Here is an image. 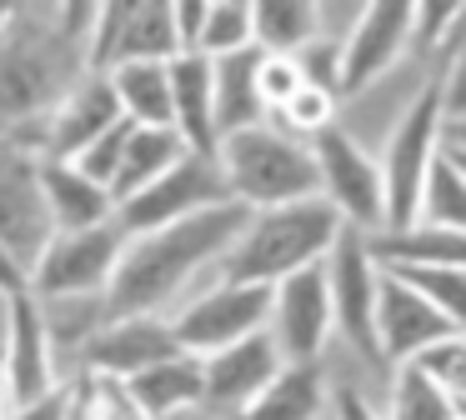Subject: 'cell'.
I'll use <instances>...</instances> for the list:
<instances>
[{
	"instance_id": "obj_1",
	"label": "cell",
	"mask_w": 466,
	"mask_h": 420,
	"mask_svg": "<svg viewBox=\"0 0 466 420\" xmlns=\"http://www.w3.org/2000/svg\"><path fill=\"white\" fill-rule=\"evenodd\" d=\"M101 5H15L0 35V145H41L61 100L91 75Z\"/></svg>"
},
{
	"instance_id": "obj_2",
	"label": "cell",
	"mask_w": 466,
	"mask_h": 420,
	"mask_svg": "<svg viewBox=\"0 0 466 420\" xmlns=\"http://www.w3.org/2000/svg\"><path fill=\"white\" fill-rule=\"evenodd\" d=\"M251 210L241 200L231 205L201 210V215L181 220V225L151 230V235L126 240L121 270H116V285L106 290L101 320H126V315H156L171 295H181L206 265H221L226 250L236 245V235L246 230Z\"/></svg>"
},
{
	"instance_id": "obj_3",
	"label": "cell",
	"mask_w": 466,
	"mask_h": 420,
	"mask_svg": "<svg viewBox=\"0 0 466 420\" xmlns=\"http://www.w3.org/2000/svg\"><path fill=\"white\" fill-rule=\"evenodd\" d=\"M341 230H346V220L326 195L276 205V210H251L246 230L236 235V245L221 260V280L276 290L281 280L301 275V270L326 265Z\"/></svg>"
},
{
	"instance_id": "obj_4",
	"label": "cell",
	"mask_w": 466,
	"mask_h": 420,
	"mask_svg": "<svg viewBox=\"0 0 466 420\" xmlns=\"http://www.w3.org/2000/svg\"><path fill=\"white\" fill-rule=\"evenodd\" d=\"M216 160H221V175L231 185V200H241L246 210H276L321 195V170H316L311 145L291 140L281 125L226 135Z\"/></svg>"
},
{
	"instance_id": "obj_5",
	"label": "cell",
	"mask_w": 466,
	"mask_h": 420,
	"mask_svg": "<svg viewBox=\"0 0 466 420\" xmlns=\"http://www.w3.org/2000/svg\"><path fill=\"white\" fill-rule=\"evenodd\" d=\"M446 155V105H441V75H431L416 100L401 110L396 130L381 150V180H386V230H411L426 200L436 160Z\"/></svg>"
},
{
	"instance_id": "obj_6",
	"label": "cell",
	"mask_w": 466,
	"mask_h": 420,
	"mask_svg": "<svg viewBox=\"0 0 466 420\" xmlns=\"http://www.w3.org/2000/svg\"><path fill=\"white\" fill-rule=\"evenodd\" d=\"M126 255V230L116 225H96V230H56L46 255L31 270V290L41 300H106V290L116 285V270Z\"/></svg>"
},
{
	"instance_id": "obj_7",
	"label": "cell",
	"mask_w": 466,
	"mask_h": 420,
	"mask_svg": "<svg viewBox=\"0 0 466 420\" xmlns=\"http://www.w3.org/2000/svg\"><path fill=\"white\" fill-rule=\"evenodd\" d=\"M186 55L176 30V0H106L91 30V75H111L141 60H176Z\"/></svg>"
},
{
	"instance_id": "obj_8",
	"label": "cell",
	"mask_w": 466,
	"mask_h": 420,
	"mask_svg": "<svg viewBox=\"0 0 466 420\" xmlns=\"http://www.w3.org/2000/svg\"><path fill=\"white\" fill-rule=\"evenodd\" d=\"M231 205V185L221 175V160L211 155H186L171 175H161L156 185H146L141 195L116 205V225L126 230V240L151 235V230L181 225V220L201 215V210Z\"/></svg>"
},
{
	"instance_id": "obj_9",
	"label": "cell",
	"mask_w": 466,
	"mask_h": 420,
	"mask_svg": "<svg viewBox=\"0 0 466 420\" xmlns=\"http://www.w3.org/2000/svg\"><path fill=\"white\" fill-rule=\"evenodd\" d=\"M326 285H331V310L336 330L361 350L366 360H381V340H376V305H381V260L371 250V235L356 225L341 230V240L326 255Z\"/></svg>"
},
{
	"instance_id": "obj_10",
	"label": "cell",
	"mask_w": 466,
	"mask_h": 420,
	"mask_svg": "<svg viewBox=\"0 0 466 420\" xmlns=\"http://www.w3.org/2000/svg\"><path fill=\"white\" fill-rule=\"evenodd\" d=\"M316 170H321V195L341 210L346 225L381 235L386 230V180H381V160H371L356 135H346L341 125L321 130L311 140Z\"/></svg>"
},
{
	"instance_id": "obj_11",
	"label": "cell",
	"mask_w": 466,
	"mask_h": 420,
	"mask_svg": "<svg viewBox=\"0 0 466 420\" xmlns=\"http://www.w3.org/2000/svg\"><path fill=\"white\" fill-rule=\"evenodd\" d=\"M176 340H181L186 355L206 360L226 345H241V340L271 330V290L266 285H236V280H221L216 290L196 295L181 315L171 320Z\"/></svg>"
},
{
	"instance_id": "obj_12",
	"label": "cell",
	"mask_w": 466,
	"mask_h": 420,
	"mask_svg": "<svg viewBox=\"0 0 466 420\" xmlns=\"http://www.w3.org/2000/svg\"><path fill=\"white\" fill-rule=\"evenodd\" d=\"M51 235L56 220L41 190V150L0 145V245L35 270Z\"/></svg>"
},
{
	"instance_id": "obj_13",
	"label": "cell",
	"mask_w": 466,
	"mask_h": 420,
	"mask_svg": "<svg viewBox=\"0 0 466 420\" xmlns=\"http://www.w3.org/2000/svg\"><path fill=\"white\" fill-rule=\"evenodd\" d=\"M331 335H336V310H331L326 265H311L271 290V340L286 365H321V350Z\"/></svg>"
},
{
	"instance_id": "obj_14",
	"label": "cell",
	"mask_w": 466,
	"mask_h": 420,
	"mask_svg": "<svg viewBox=\"0 0 466 420\" xmlns=\"http://www.w3.org/2000/svg\"><path fill=\"white\" fill-rule=\"evenodd\" d=\"M186 355L176 340L171 320L161 315H126V320H101L86 335V345L76 350L81 375H101V380H136L141 370L161 365V360Z\"/></svg>"
},
{
	"instance_id": "obj_15",
	"label": "cell",
	"mask_w": 466,
	"mask_h": 420,
	"mask_svg": "<svg viewBox=\"0 0 466 420\" xmlns=\"http://www.w3.org/2000/svg\"><path fill=\"white\" fill-rule=\"evenodd\" d=\"M451 320L431 305L416 285H406L396 270L381 265V305H376V340H381L386 365H416L426 350H436L441 340H451Z\"/></svg>"
},
{
	"instance_id": "obj_16",
	"label": "cell",
	"mask_w": 466,
	"mask_h": 420,
	"mask_svg": "<svg viewBox=\"0 0 466 420\" xmlns=\"http://www.w3.org/2000/svg\"><path fill=\"white\" fill-rule=\"evenodd\" d=\"M411 15H416L411 0H371V5L356 10V25L346 35L341 95H361L401 55H411Z\"/></svg>"
},
{
	"instance_id": "obj_17",
	"label": "cell",
	"mask_w": 466,
	"mask_h": 420,
	"mask_svg": "<svg viewBox=\"0 0 466 420\" xmlns=\"http://www.w3.org/2000/svg\"><path fill=\"white\" fill-rule=\"evenodd\" d=\"M0 355H5L11 410L31 405V400L51 395V390L61 385V380H56V360H51V320H46L35 290L5 300V340H0Z\"/></svg>"
},
{
	"instance_id": "obj_18",
	"label": "cell",
	"mask_w": 466,
	"mask_h": 420,
	"mask_svg": "<svg viewBox=\"0 0 466 420\" xmlns=\"http://www.w3.org/2000/svg\"><path fill=\"white\" fill-rule=\"evenodd\" d=\"M286 370L281 350H276L271 330L241 340V345H226L216 355H206V400L201 410H211L216 420H236L276 375Z\"/></svg>"
},
{
	"instance_id": "obj_19",
	"label": "cell",
	"mask_w": 466,
	"mask_h": 420,
	"mask_svg": "<svg viewBox=\"0 0 466 420\" xmlns=\"http://www.w3.org/2000/svg\"><path fill=\"white\" fill-rule=\"evenodd\" d=\"M121 100H116L111 75H86L71 95L61 100V110L51 115V130H46V150L51 160H76L86 145L106 135L111 125H121Z\"/></svg>"
},
{
	"instance_id": "obj_20",
	"label": "cell",
	"mask_w": 466,
	"mask_h": 420,
	"mask_svg": "<svg viewBox=\"0 0 466 420\" xmlns=\"http://www.w3.org/2000/svg\"><path fill=\"white\" fill-rule=\"evenodd\" d=\"M171 110H176V130L186 135V145L196 155H211L221 150L216 135V60L201 50H186L171 60Z\"/></svg>"
},
{
	"instance_id": "obj_21",
	"label": "cell",
	"mask_w": 466,
	"mask_h": 420,
	"mask_svg": "<svg viewBox=\"0 0 466 420\" xmlns=\"http://www.w3.org/2000/svg\"><path fill=\"white\" fill-rule=\"evenodd\" d=\"M41 190H46L56 230H96L116 220V195L106 185H96L76 160L41 155Z\"/></svg>"
},
{
	"instance_id": "obj_22",
	"label": "cell",
	"mask_w": 466,
	"mask_h": 420,
	"mask_svg": "<svg viewBox=\"0 0 466 420\" xmlns=\"http://www.w3.org/2000/svg\"><path fill=\"white\" fill-rule=\"evenodd\" d=\"M261 60L266 50H241V55L216 60V135H241V130L271 125V110L261 100Z\"/></svg>"
},
{
	"instance_id": "obj_23",
	"label": "cell",
	"mask_w": 466,
	"mask_h": 420,
	"mask_svg": "<svg viewBox=\"0 0 466 420\" xmlns=\"http://www.w3.org/2000/svg\"><path fill=\"white\" fill-rule=\"evenodd\" d=\"M131 390V400L141 405L146 420H171L181 410H201L206 400V360L196 355H176L161 360V365L141 370L136 380H121Z\"/></svg>"
},
{
	"instance_id": "obj_24",
	"label": "cell",
	"mask_w": 466,
	"mask_h": 420,
	"mask_svg": "<svg viewBox=\"0 0 466 420\" xmlns=\"http://www.w3.org/2000/svg\"><path fill=\"white\" fill-rule=\"evenodd\" d=\"M186 155H196L191 145H186V135L176 125H136L131 130V145H126V160H121V175H116V205L131 195H141L146 185H156L161 175H171L176 165H181Z\"/></svg>"
},
{
	"instance_id": "obj_25",
	"label": "cell",
	"mask_w": 466,
	"mask_h": 420,
	"mask_svg": "<svg viewBox=\"0 0 466 420\" xmlns=\"http://www.w3.org/2000/svg\"><path fill=\"white\" fill-rule=\"evenodd\" d=\"M331 405L321 365H286L236 420H316Z\"/></svg>"
},
{
	"instance_id": "obj_26",
	"label": "cell",
	"mask_w": 466,
	"mask_h": 420,
	"mask_svg": "<svg viewBox=\"0 0 466 420\" xmlns=\"http://www.w3.org/2000/svg\"><path fill=\"white\" fill-rule=\"evenodd\" d=\"M116 100H121V115L131 125H176L171 110V60H141V65H121L111 70Z\"/></svg>"
},
{
	"instance_id": "obj_27",
	"label": "cell",
	"mask_w": 466,
	"mask_h": 420,
	"mask_svg": "<svg viewBox=\"0 0 466 420\" xmlns=\"http://www.w3.org/2000/svg\"><path fill=\"white\" fill-rule=\"evenodd\" d=\"M256 10V50L266 55H301L311 40H321V15L316 0H251Z\"/></svg>"
},
{
	"instance_id": "obj_28",
	"label": "cell",
	"mask_w": 466,
	"mask_h": 420,
	"mask_svg": "<svg viewBox=\"0 0 466 420\" xmlns=\"http://www.w3.org/2000/svg\"><path fill=\"white\" fill-rule=\"evenodd\" d=\"M371 250L381 265H456L466 270V235H451V230H381L371 235Z\"/></svg>"
},
{
	"instance_id": "obj_29",
	"label": "cell",
	"mask_w": 466,
	"mask_h": 420,
	"mask_svg": "<svg viewBox=\"0 0 466 420\" xmlns=\"http://www.w3.org/2000/svg\"><path fill=\"white\" fill-rule=\"evenodd\" d=\"M386 420H461V405L426 365H401L391 375Z\"/></svg>"
},
{
	"instance_id": "obj_30",
	"label": "cell",
	"mask_w": 466,
	"mask_h": 420,
	"mask_svg": "<svg viewBox=\"0 0 466 420\" xmlns=\"http://www.w3.org/2000/svg\"><path fill=\"white\" fill-rule=\"evenodd\" d=\"M416 225L466 235V175L451 165V155L436 160L431 180H426V200H421V215H416Z\"/></svg>"
},
{
	"instance_id": "obj_31",
	"label": "cell",
	"mask_w": 466,
	"mask_h": 420,
	"mask_svg": "<svg viewBox=\"0 0 466 420\" xmlns=\"http://www.w3.org/2000/svg\"><path fill=\"white\" fill-rule=\"evenodd\" d=\"M256 45V10L251 0H211V15H206L201 30V55L226 60V55H241V50Z\"/></svg>"
},
{
	"instance_id": "obj_32",
	"label": "cell",
	"mask_w": 466,
	"mask_h": 420,
	"mask_svg": "<svg viewBox=\"0 0 466 420\" xmlns=\"http://www.w3.org/2000/svg\"><path fill=\"white\" fill-rule=\"evenodd\" d=\"M386 270H396L406 285H416L451 320L456 335H466V270H456V265H386Z\"/></svg>"
},
{
	"instance_id": "obj_33",
	"label": "cell",
	"mask_w": 466,
	"mask_h": 420,
	"mask_svg": "<svg viewBox=\"0 0 466 420\" xmlns=\"http://www.w3.org/2000/svg\"><path fill=\"white\" fill-rule=\"evenodd\" d=\"M276 125H281L291 140H306V145H311V140L321 135V130H331V125H336V95H331V90L306 85L301 95H296L291 105H286L281 115H276Z\"/></svg>"
},
{
	"instance_id": "obj_34",
	"label": "cell",
	"mask_w": 466,
	"mask_h": 420,
	"mask_svg": "<svg viewBox=\"0 0 466 420\" xmlns=\"http://www.w3.org/2000/svg\"><path fill=\"white\" fill-rule=\"evenodd\" d=\"M131 120H121V125H111L96 145H86L81 155H76V165L86 170V175L96 180V185L116 190V175H121V160H126V145H131Z\"/></svg>"
},
{
	"instance_id": "obj_35",
	"label": "cell",
	"mask_w": 466,
	"mask_h": 420,
	"mask_svg": "<svg viewBox=\"0 0 466 420\" xmlns=\"http://www.w3.org/2000/svg\"><path fill=\"white\" fill-rule=\"evenodd\" d=\"M456 0H421L411 15V55H441L446 50V35H451L456 25Z\"/></svg>"
},
{
	"instance_id": "obj_36",
	"label": "cell",
	"mask_w": 466,
	"mask_h": 420,
	"mask_svg": "<svg viewBox=\"0 0 466 420\" xmlns=\"http://www.w3.org/2000/svg\"><path fill=\"white\" fill-rule=\"evenodd\" d=\"M301 90H306V70L296 55H266L261 60V100L271 115H281Z\"/></svg>"
},
{
	"instance_id": "obj_37",
	"label": "cell",
	"mask_w": 466,
	"mask_h": 420,
	"mask_svg": "<svg viewBox=\"0 0 466 420\" xmlns=\"http://www.w3.org/2000/svg\"><path fill=\"white\" fill-rule=\"evenodd\" d=\"M301 70H306V85L316 90H331V95H341V70H346V40H311V45L301 50Z\"/></svg>"
},
{
	"instance_id": "obj_38",
	"label": "cell",
	"mask_w": 466,
	"mask_h": 420,
	"mask_svg": "<svg viewBox=\"0 0 466 420\" xmlns=\"http://www.w3.org/2000/svg\"><path fill=\"white\" fill-rule=\"evenodd\" d=\"M416 365H426V370H431V375L456 395V405H466V335L441 340V345L426 350V355L416 360Z\"/></svg>"
},
{
	"instance_id": "obj_39",
	"label": "cell",
	"mask_w": 466,
	"mask_h": 420,
	"mask_svg": "<svg viewBox=\"0 0 466 420\" xmlns=\"http://www.w3.org/2000/svg\"><path fill=\"white\" fill-rule=\"evenodd\" d=\"M441 75V105H446V125H466V50L446 55L436 65Z\"/></svg>"
},
{
	"instance_id": "obj_40",
	"label": "cell",
	"mask_w": 466,
	"mask_h": 420,
	"mask_svg": "<svg viewBox=\"0 0 466 420\" xmlns=\"http://www.w3.org/2000/svg\"><path fill=\"white\" fill-rule=\"evenodd\" d=\"M91 395H96V420H146L141 405L131 400V390H126L121 380L91 375Z\"/></svg>"
},
{
	"instance_id": "obj_41",
	"label": "cell",
	"mask_w": 466,
	"mask_h": 420,
	"mask_svg": "<svg viewBox=\"0 0 466 420\" xmlns=\"http://www.w3.org/2000/svg\"><path fill=\"white\" fill-rule=\"evenodd\" d=\"M66 410H71V380H66V385H56L51 395L31 400V405H15L11 420H66Z\"/></svg>"
},
{
	"instance_id": "obj_42",
	"label": "cell",
	"mask_w": 466,
	"mask_h": 420,
	"mask_svg": "<svg viewBox=\"0 0 466 420\" xmlns=\"http://www.w3.org/2000/svg\"><path fill=\"white\" fill-rule=\"evenodd\" d=\"M206 15H211V0H176V30H181V45L186 50L201 45Z\"/></svg>"
},
{
	"instance_id": "obj_43",
	"label": "cell",
	"mask_w": 466,
	"mask_h": 420,
	"mask_svg": "<svg viewBox=\"0 0 466 420\" xmlns=\"http://www.w3.org/2000/svg\"><path fill=\"white\" fill-rule=\"evenodd\" d=\"M15 295H31V265L0 245V300H15Z\"/></svg>"
},
{
	"instance_id": "obj_44",
	"label": "cell",
	"mask_w": 466,
	"mask_h": 420,
	"mask_svg": "<svg viewBox=\"0 0 466 420\" xmlns=\"http://www.w3.org/2000/svg\"><path fill=\"white\" fill-rule=\"evenodd\" d=\"M331 415L336 420H386V415H376V410L366 405V395H361V390H351V385H336L331 390Z\"/></svg>"
},
{
	"instance_id": "obj_45",
	"label": "cell",
	"mask_w": 466,
	"mask_h": 420,
	"mask_svg": "<svg viewBox=\"0 0 466 420\" xmlns=\"http://www.w3.org/2000/svg\"><path fill=\"white\" fill-rule=\"evenodd\" d=\"M66 420H96L91 375H76V380H71V410H66Z\"/></svg>"
},
{
	"instance_id": "obj_46",
	"label": "cell",
	"mask_w": 466,
	"mask_h": 420,
	"mask_svg": "<svg viewBox=\"0 0 466 420\" xmlns=\"http://www.w3.org/2000/svg\"><path fill=\"white\" fill-rule=\"evenodd\" d=\"M0 420H11V390H5V355H0Z\"/></svg>"
},
{
	"instance_id": "obj_47",
	"label": "cell",
	"mask_w": 466,
	"mask_h": 420,
	"mask_svg": "<svg viewBox=\"0 0 466 420\" xmlns=\"http://www.w3.org/2000/svg\"><path fill=\"white\" fill-rule=\"evenodd\" d=\"M446 155H451V165L466 175V145H451V140H446Z\"/></svg>"
},
{
	"instance_id": "obj_48",
	"label": "cell",
	"mask_w": 466,
	"mask_h": 420,
	"mask_svg": "<svg viewBox=\"0 0 466 420\" xmlns=\"http://www.w3.org/2000/svg\"><path fill=\"white\" fill-rule=\"evenodd\" d=\"M446 140H451V145H466V125H446Z\"/></svg>"
},
{
	"instance_id": "obj_49",
	"label": "cell",
	"mask_w": 466,
	"mask_h": 420,
	"mask_svg": "<svg viewBox=\"0 0 466 420\" xmlns=\"http://www.w3.org/2000/svg\"><path fill=\"white\" fill-rule=\"evenodd\" d=\"M15 20V5H5V0H0V35H5V25H11Z\"/></svg>"
},
{
	"instance_id": "obj_50",
	"label": "cell",
	"mask_w": 466,
	"mask_h": 420,
	"mask_svg": "<svg viewBox=\"0 0 466 420\" xmlns=\"http://www.w3.org/2000/svg\"><path fill=\"white\" fill-rule=\"evenodd\" d=\"M461 415H466V405H461Z\"/></svg>"
},
{
	"instance_id": "obj_51",
	"label": "cell",
	"mask_w": 466,
	"mask_h": 420,
	"mask_svg": "<svg viewBox=\"0 0 466 420\" xmlns=\"http://www.w3.org/2000/svg\"><path fill=\"white\" fill-rule=\"evenodd\" d=\"M461 420H466V415H461Z\"/></svg>"
}]
</instances>
